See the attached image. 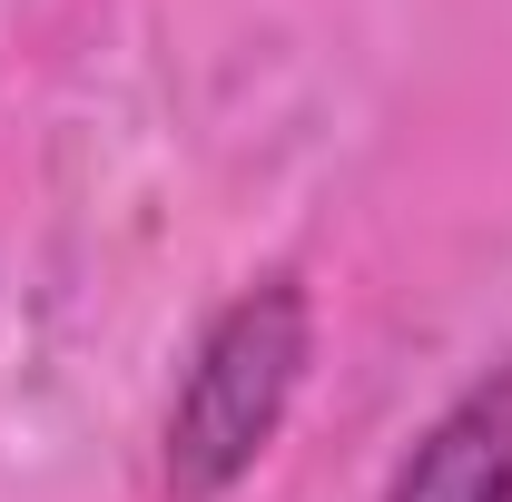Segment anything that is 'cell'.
Listing matches in <instances>:
<instances>
[{
  "label": "cell",
  "instance_id": "1",
  "mask_svg": "<svg viewBox=\"0 0 512 502\" xmlns=\"http://www.w3.org/2000/svg\"><path fill=\"white\" fill-rule=\"evenodd\" d=\"M316 365V296L296 276H256L227 306L207 315L178 404H168V434H158V473L178 502H227L266 463V443L286 434L296 394Z\"/></svg>",
  "mask_w": 512,
  "mask_h": 502
},
{
  "label": "cell",
  "instance_id": "2",
  "mask_svg": "<svg viewBox=\"0 0 512 502\" xmlns=\"http://www.w3.org/2000/svg\"><path fill=\"white\" fill-rule=\"evenodd\" d=\"M384 502H512V375L463 384L444 414L404 443Z\"/></svg>",
  "mask_w": 512,
  "mask_h": 502
}]
</instances>
